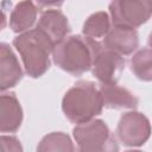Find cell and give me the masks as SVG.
<instances>
[{"instance_id": "4", "label": "cell", "mask_w": 152, "mask_h": 152, "mask_svg": "<svg viewBox=\"0 0 152 152\" xmlns=\"http://www.w3.org/2000/svg\"><path fill=\"white\" fill-rule=\"evenodd\" d=\"M77 147L82 152L118 151L119 145L103 120L95 119L80 124L72 129Z\"/></svg>"}, {"instance_id": "3", "label": "cell", "mask_w": 152, "mask_h": 152, "mask_svg": "<svg viewBox=\"0 0 152 152\" xmlns=\"http://www.w3.org/2000/svg\"><path fill=\"white\" fill-rule=\"evenodd\" d=\"M52 57L62 70L80 76L93 66L94 39L78 34L65 37L53 46Z\"/></svg>"}, {"instance_id": "8", "label": "cell", "mask_w": 152, "mask_h": 152, "mask_svg": "<svg viewBox=\"0 0 152 152\" xmlns=\"http://www.w3.org/2000/svg\"><path fill=\"white\" fill-rule=\"evenodd\" d=\"M102 44L106 49L127 56L139 46V36L135 28L113 25L104 36Z\"/></svg>"}, {"instance_id": "6", "label": "cell", "mask_w": 152, "mask_h": 152, "mask_svg": "<svg viewBox=\"0 0 152 152\" xmlns=\"http://www.w3.org/2000/svg\"><path fill=\"white\" fill-rule=\"evenodd\" d=\"M125 58L122 55L106 49L102 43L94 39V57H93V75L101 84L118 83L125 69Z\"/></svg>"}, {"instance_id": "5", "label": "cell", "mask_w": 152, "mask_h": 152, "mask_svg": "<svg viewBox=\"0 0 152 152\" xmlns=\"http://www.w3.org/2000/svg\"><path fill=\"white\" fill-rule=\"evenodd\" d=\"M109 13L113 25L135 28L152 15V0H112Z\"/></svg>"}, {"instance_id": "17", "label": "cell", "mask_w": 152, "mask_h": 152, "mask_svg": "<svg viewBox=\"0 0 152 152\" xmlns=\"http://www.w3.org/2000/svg\"><path fill=\"white\" fill-rule=\"evenodd\" d=\"M1 145H2V150L4 151H23V147L20 145V141L15 138V137H6L2 135L1 137Z\"/></svg>"}, {"instance_id": "9", "label": "cell", "mask_w": 152, "mask_h": 152, "mask_svg": "<svg viewBox=\"0 0 152 152\" xmlns=\"http://www.w3.org/2000/svg\"><path fill=\"white\" fill-rule=\"evenodd\" d=\"M36 28L43 32L56 45L71 31L68 18L59 10H48L40 14Z\"/></svg>"}, {"instance_id": "2", "label": "cell", "mask_w": 152, "mask_h": 152, "mask_svg": "<svg viewBox=\"0 0 152 152\" xmlns=\"http://www.w3.org/2000/svg\"><path fill=\"white\" fill-rule=\"evenodd\" d=\"M13 46L21 56L25 71L32 78L43 76L50 68L53 43L38 28L28 30L13 39Z\"/></svg>"}, {"instance_id": "13", "label": "cell", "mask_w": 152, "mask_h": 152, "mask_svg": "<svg viewBox=\"0 0 152 152\" xmlns=\"http://www.w3.org/2000/svg\"><path fill=\"white\" fill-rule=\"evenodd\" d=\"M37 7L32 0L19 1L11 12L10 27L15 33L28 31L37 19Z\"/></svg>"}, {"instance_id": "7", "label": "cell", "mask_w": 152, "mask_h": 152, "mask_svg": "<svg viewBox=\"0 0 152 152\" xmlns=\"http://www.w3.org/2000/svg\"><path fill=\"white\" fill-rule=\"evenodd\" d=\"M119 140L128 147H139L144 145L151 135L150 120L139 112L132 110L124 113L116 127Z\"/></svg>"}, {"instance_id": "1", "label": "cell", "mask_w": 152, "mask_h": 152, "mask_svg": "<svg viewBox=\"0 0 152 152\" xmlns=\"http://www.w3.org/2000/svg\"><path fill=\"white\" fill-rule=\"evenodd\" d=\"M103 100L100 89L91 81L76 82L62 100L64 115L72 124H84L101 114Z\"/></svg>"}, {"instance_id": "16", "label": "cell", "mask_w": 152, "mask_h": 152, "mask_svg": "<svg viewBox=\"0 0 152 152\" xmlns=\"http://www.w3.org/2000/svg\"><path fill=\"white\" fill-rule=\"evenodd\" d=\"M75 146L70 137L63 132H52L45 135L37 146L38 152L49 151H74Z\"/></svg>"}, {"instance_id": "18", "label": "cell", "mask_w": 152, "mask_h": 152, "mask_svg": "<svg viewBox=\"0 0 152 152\" xmlns=\"http://www.w3.org/2000/svg\"><path fill=\"white\" fill-rule=\"evenodd\" d=\"M38 6L40 7H52V6H61L64 0H36Z\"/></svg>"}, {"instance_id": "14", "label": "cell", "mask_w": 152, "mask_h": 152, "mask_svg": "<svg viewBox=\"0 0 152 152\" xmlns=\"http://www.w3.org/2000/svg\"><path fill=\"white\" fill-rule=\"evenodd\" d=\"M109 30H110L109 15L106 12L100 11L88 17V19L83 24L82 32L88 38L97 39L104 37Z\"/></svg>"}, {"instance_id": "19", "label": "cell", "mask_w": 152, "mask_h": 152, "mask_svg": "<svg viewBox=\"0 0 152 152\" xmlns=\"http://www.w3.org/2000/svg\"><path fill=\"white\" fill-rule=\"evenodd\" d=\"M148 46L152 49V32H151L150 36H148Z\"/></svg>"}, {"instance_id": "10", "label": "cell", "mask_w": 152, "mask_h": 152, "mask_svg": "<svg viewBox=\"0 0 152 152\" xmlns=\"http://www.w3.org/2000/svg\"><path fill=\"white\" fill-rule=\"evenodd\" d=\"M23 77V70L17 56L8 44H0V89L5 91L14 86Z\"/></svg>"}, {"instance_id": "11", "label": "cell", "mask_w": 152, "mask_h": 152, "mask_svg": "<svg viewBox=\"0 0 152 152\" xmlns=\"http://www.w3.org/2000/svg\"><path fill=\"white\" fill-rule=\"evenodd\" d=\"M23 122V109L14 93L2 94L0 97V131L14 133Z\"/></svg>"}, {"instance_id": "12", "label": "cell", "mask_w": 152, "mask_h": 152, "mask_svg": "<svg viewBox=\"0 0 152 152\" xmlns=\"http://www.w3.org/2000/svg\"><path fill=\"white\" fill-rule=\"evenodd\" d=\"M100 91L103 100V106L106 108L114 109H135L138 107L139 100L133 93L127 88L120 87L116 83L113 84H101Z\"/></svg>"}, {"instance_id": "15", "label": "cell", "mask_w": 152, "mask_h": 152, "mask_svg": "<svg viewBox=\"0 0 152 152\" xmlns=\"http://www.w3.org/2000/svg\"><path fill=\"white\" fill-rule=\"evenodd\" d=\"M131 70L141 81H152V49H140L131 58Z\"/></svg>"}]
</instances>
